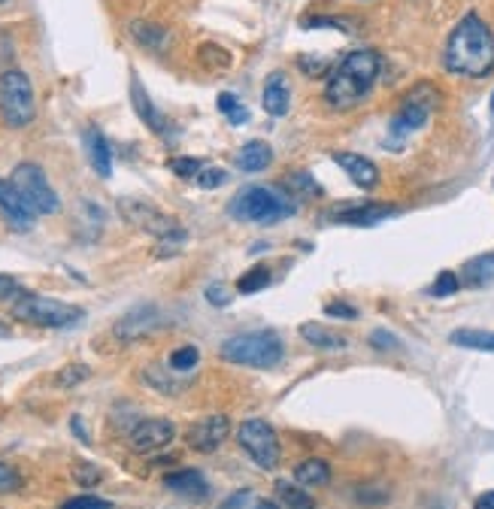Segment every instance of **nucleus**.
I'll return each mask as SVG.
<instances>
[{
	"mask_svg": "<svg viewBox=\"0 0 494 509\" xmlns=\"http://www.w3.org/2000/svg\"><path fill=\"white\" fill-rule=\"evenodd\" d=\"M443 67L467 79H482L494 71V30L476 13H467L452 28L443 49Z\"/></svg>",
	"mask_w": 494,
	"mask_h": 509,
	"instance_id": "obj_1",
	"label": "nucleus"
},
{
	"mask_svg": "<svg viewBox=\"0 0 494 509\" xmlns=\"http://www.w3.org/2000/svg\"><path fill=\"white\" fill-rule=\"evenodd\" d=\"M380 73H382V58L373 49H358L352 55H346L328 76L325 85L328 106H334L339 113L358 106L373 91Z\"/></svg>",
	"mask_w": 494,
	"mask_h": 509,
	"instance_id": "obj_2",
	"label": "nucleus"
},
{
	"mask_svg": "<svg viewBox=\"0 0 494 509\" xmlns=\"http://www.w3.org/2000/svg\"><path fill=\"white\" fill-rule=\"evenodd\" d=\"M228 213L237 221L249 225H276L282 219H291L297 213V200L282 188L273 185H246L228 204Z\"/></svg>",
	"mask_w": 494,
	"mask_h": 509,
	"instance_id": "obj_3",
	"label": "nucleus"
},
{
	"mask_svg": "<svg viewBox=\"0 0 494 509\" xmlns=\"http://www.w3.org/2000/svg\"><path fill=\"white\" fill-rule=\"evenodd\" d=\"M10 313L15 321H21V325L52 328V330H71L85 319L82 306L67 304V300L34 295V291H25V295L10 306Z\"/></svg>",
	"mask_w": 494,
	"mask_h": 509,
	"instance_id": "obj_4",
	"label": "nucleus"
},
{
	"mask_svg": "<svg viewBox=\"0 0 494 509\" xmlns=\"http://www.w3.org/2000/svg\"><path fill=\"white\" fill-rule=\"evenodd\" d=\"M222 358L230 364H243L255 370H270L282 361L285 343L276 330H255V334H237L222 343Z\"/></svg>",
	"mask_w": 494,
	"mask_h": 509,
	"instance_id": "obj_5",
	"label": "nucleus"
},
{
	"mask_svg": "<svg viewBox=\"0 0 494 509\" xmlns=\"http://www.w3.org/2000/svg\"><path fill=\"white\" fill-rule=\"evenodd\" d=\"M437 106H440V91L434 88V85H431V82L413 85V88L404 95V100H400L395 119L389 121V140H385V146L400 149V143H404L413 130L428 125V119L434 115Z\"/></svg>",
	"mask_w": 494,
	"mask_h": 509,
	"instance_id": "obj_6",
	"label": "nucleus"
},
{
	"mask_svg": "<svg viewBox=\"0 0 494 509\" xmlns=\"http://www.w3.org/2000/svg\"><path fill=\"white\" fill-rule=\"evenodd\" d=\"M37 115L34 85L21 71H4L0 73V119L10 128H25Z\"/></svg>",
	"mask_w": 494,
	"mask_h": 509,
	"instance_id": "obj_7",
	"label": "nucleus"
},
{
	"mask_svg": "<svg viewBox=\"0 0 494 509\" xmlns=\"http://www.w3.org/2000/svg\"><path fill=\"white\" fill-rule=\"evenodd\" d=\"M119 213L128 225H134L137 230H143V234L155 237V240H164V243H182L185 240V228L180 225V221L170 219V215H164V213H158L155 206L143 204V200L121 197Z\"/></svg>",
	"mask_w": 494,
	"mask_h": 509,
	"instance_id": "obj_8",
	"label": "nucleus"
},
{
	"mask_svg": "<svg viewBox=\"0 0 494 509\" xmlns=\"http://www.w3.org/2000/svg\"><path fill=\"white\" fill-rule=\"evenodd\" d=\"M10 182L15 185V191H19L34 215H55L61 210V200L55 195V188L49 185V179H46L40 164H30V161L19 164L13 170Z\"/></svg>",
	"mask_w": 494,
	"mask_h": 509,
	"instance_id": "obj_9",
	"label": "nucleus"
},
{
	"mask_svg": "<svg viewBox=\"0 0 494 509\" xmlns=\"http://www.w3.org/2000/svg\"><path fill=\"white\" fill-rule=\"evenodd\" d=\"M237 443H240V449L249 455L261 470L280 467V439H276V430L270 428L267 421L261 419L243 421L240 428H237Z\"/></svg>",
	"mask_w": 494,
	"mask_h": 509,
	"instance_id": "obj_10",
	"label": "nucleus"
},
{
	"mask_svg": "<svg viewBox=\"0 0 494 509\" xmlns=\"http://www.w3.org/2000/svg\"><path fill=\"white\" fill-rule=\"evenodd\" d=\"M164 325V313L158 310L155 304H137L134 310H128L115 321L113 334L121 339V343H134V339H143Z\"/></svg>",
	"mask_w": 494,
	"mask_h": 509,
	"instance_id": "obj_11",
	"label": "nucleus"
},
{
	"mask_svg": "<svg viewBox=\"0 0 494 509\" xmlns=\"http://www.w3.org/2000/svg\"><path fill=\"white\" fill-rule=\"evenodd\" d=\"M230 434V419L228 415H210V419H200L188 428L185 434V443L195 452H215Z\"/></svg>",
	"mask_w": 494,
	"mask_h": 509,
	"instance_id": "obj_12",
	"label": "nucleus"
},
{
	"mask_svg": "<svg viewBox=\"0 0 494 509\" xmlns=\"http://www.w3.org/2000/svg\"><path fill=\"white\" fill-rule=\"evenodd\" d=\"M173 437H176V428L170 419H146L130 430L128 443L137 455H149V452L164 449Z\"/></svg>",
	"mask_w": 494,
	"mask_h": 509,
	"instance_id": "obj_13",
	"label": "nucleus"
},
{
	"mask_svg": "<svg viewBox=\"0 0 494 509\" xmlns=\"http://www.w3.org/2000/svg\"><path fill=\"white\" fill-rule=\"evenodd\" d=\"M395 213H398L395 204H343L331 213V221H337V225H352V228H370V225H380V221H385Z\"/></svg>",
	"mask_w": 494,
	"mask_h": 509,
	"instance_id": "obj_14",
	"label": "nucleus"
},
{
	"mask_svg": "<svg viewBox=\"0 0 494 509\" xmlns=\"http://www.w3.org/2000/svg\"><path fill=\"white\" fill-rule=\"evenodd\" d=\"M0 215L6 219L15 234H28L34 228L37 215L30 213V206L21 200V195L15 191V185L10 179H0Z\"/></svg>",
	"mask_w": 494,
	"mask_h": 509,
	"instance_id": "obj_15",
	"label": "nucleus"
},
{
	"mask_svg": "<svg viewBox=\"0 0 494 509\" xmlns=\"http://www.w3.org/2000/svg\"><path fill=\"white\" fill-rule=\"evenodd\" d=\"M334 161L339 170H346V176L358 185L361 191H373L380 185V167L364 155H355V152H334Z\"/></svg>",
	"mask_w": 494,
	"mask_h": 509,
	"instance_id": "obj_16",
	"label": "nucleus"
},
{
	"mask_svg": "<svg viewBox=\"0 0 494 509\" xmlns=\"http://www.w3.org/2000/svg\"><path fill=\"white\" fill-rule=\"evenodd\" d=\"M164 485L173 495L191 500V504H200V500L210 497V482L204 480L200 470H173V473L164 476Z\"/></svg>",
	"mask_w": 494,
	"mask_h": 509,
	"instance_id": "obj_17",
	"label": "nucleus"
},
{
	"mask_svg": "<svg viewBox=\"0 0 494 509\" xmlns=\"http://www.w3.org/2000/svg\"><path fill=\"white\" fill-rule=\"evenodd\" d=\"M261 100H264V110L273 115V119H282L291 106V88H289V76L282 71L267 73L264 79V91H261Z\"/></svg>",
	"mask_w": 494,
	"mask_h": 509,
	"instance_id": "obj_18",
	"label": "nucleus"
},
{
	"mask_svg": "<svg viewBox=\"0 0 494 509\" xmlns=\"http://www.w3.org/2000/svg\"><path fill=\"white\" fill-rule=\"evenodd\" d=\"M130 104H134V113L140 115L146 128L155 130V134H167V130H170L167 119L155 110V104H152V97L146 95L143 82L137 79V76H130Z\"/></svg>",
	"mask_w": 494,
	"mask_h": 509,
	"instance_id": "obj_19",
	"label": "nucleus"
},
{
	"mask_svg": "<svg viewBox=\"0 0 494 509\" xmlns=\"http://www.w3.org/2000/svg\"><path fill=\"white\" fill-rule=\"evenodd\" d=\"M85 152H88V161H91V167H95V173L100 176V179H110L113 176V149L97 128H85Z\"/></svg>",
	"mask_w": 494,
	"mask_h": 509,
	"instance_id": "obj_20",
	"label": "nucleus"
},
{
	"mask_svg": "<svg viewBox=\"0 0 494 509\" xmlns=\"http://www.w3.org/2000/svg\"><path fill=\"white\" fill-rule=\"evenodd\" d=\"M234 164L240 167L243 173H261V170H267L273 164V149H270V143H264V140H249L240 152H237Z\"/></svg>",
	"mask_w": 494,
	"mask_h": 509,
	"instance_id": "obj_21",
	"label": "nucleus"
},
{
	"mask_svg": "<svg viewBox=\"0 0 494 509\" xmlns=\"http://www.w3.org/2000/svg\"><path fill=\"white\" fill-rule=\"evenodd\" d=\"M494 282V252L476 254L470 258L465 267H461V285H473V288H482V285Z\"/></svg>",
	"mask_w": 494,
	"mask_h": 509,
	"instance_id": "obj_22",
	"label": "nucleus"
},
{
	"mask_svg": "<svg viewBox=\"0 0 494 509\" xmlns=\"http://www.w3.org/2000/svg\"><path fill=\"white\" fill-rule=\"evenodd\" d=\"M130 34H134V40L143 46V49H149V52H167V46H170V37H167V30L164 28H158V25H149V21H134L130 25Z\"/></svg>",
	"mask_w": 494,
	"mask_h": 509,
	"instance_id": "obj_23",
	"label": "nucleus"
},
{
	"mask_svg": "<svg viewBox=\"0 0 494 509\" xmlns=\"http://www.w3.org/2000/svg\"><path fill=\"white\" fill-rule=\"evenodd\" d=\"M282 188L289 191L295 200H313V197H322V185L313 179L306 170H291L289 176L282 179Z\"/></svg>",
	"mask_w": 494,
	"mask_h": 509,
	"instance_id": "obj_24",
	"label": "nucleus"
},
{
	"mask_svg": "<svg viewBox=\"0 0 494 509\" xmlns=\"http://www.w3.org/2000/svg\"><path fill=\"white\" fill-rule=\"evenodd\" d=\"M295 480H297V485H304V488H313V485H328V480H331L328 461H322V458L300 461V464L295 467Z\"/></svg>",
	"mask_w": 494,
	"mask_h": 509,
	"instance_id": "obj_25",
	"label": "nucleus"
},
{
	"mask_svg": "<svg viewBox=\"0 0 494 509\" xmlns=\"http://www.w3.org/2000/svg\"><path fill=\"white\" fill-rule=\"evenodd\" d=\"M300 337H304L310 346H315V349H346V339L343 337L334 334L331 328L315 325V321H306V325L300 328Z\"/></svg>",
	"mask_w": 494,
	"mask_h": 509,
	"instance_id": "obj_26",
	"label": "nucleus"
},
{
	"mask_svg": "<svg viewBox=\"0 0 494 509\" xmlns=\"http://www.w3.org/2000/svg\"><path fill=\"white\" fill-rule=\"evenodd\" d=\"M455 346L473 352H494V334L491 330H476V328H461L449 337Z\"/></svg>",
	"mask_w": 494,
	"mask_h": 509,
	"instance_id": "obj_27",
	"label": "nucleus"
},
{
	"mask_svg": "<svg viewBox=\"0 0 494 509\" xmlns=\"http://www.w3.org/2000/svg\"><path fill=\"white\" fill-rule=\"evenodd\" d=\"M173 373V370H170ZM167 370L161 367H146V376L143 380L152 385V388L164 391V395H176V391H182L185 385H188V380H182V376H170Z\"/></svg>",
	"mask_w": 494,
	"mask_h": 509,
	"instance_id": "obj_28",
	"label": "nucleus"
},
{
	"mask_svg": "<svg viewBox=\"0 0 494 509\" xmlns=\"http://www.w3.org/2000/svg\"><path fill=\"white\" fill-rule=\"evenodd\" d=\"M276 495L282 497V504L289 506V509H315V504H313V497L306 495L304 488H300V485H295V482H276Z\"/></svg>",
	"mask_w": 494,
	"mask_h": 509,
	"instance_id": "obj_29",
	"label": "nucleus"
},
{
	"mask_svg": "<svg viewBox=\"0 0 494 509\" xmlns=\"http://www.w3.org/2000/svg\"><path fill=\"white\" fill-rule=\"evenodd\" d=\"M270 280H273V273H270V267H252V270H246V273L237 280V291L240 295H255V291H261V288H267Z\"/></svg>",
	"mask_w": 494,
	"mask_h": 509,
	"instance_id": "obj_30",
	"label": "nucleus"
},
{
	"mask_svg": "<svg viewBox=\"0 0 494 509\" xmlns=\"http://www.w3.org/2000/svg\"><path fill=\"white\" fill-rule=\"evenodd\" d=\"M197 361H200L197 346H180V349L170 352V370H176V373H191L197 367Z\"/></svg>",
	"mask_w": 494,
	"mask_h": 509,
	"instance_id": "obj_31",
	"label": "nucleus"
},
{
	"mask_svg": "<svg viewBox=\"0 0 494 509\" xmlns=\"http://www.w3.org/2000/svg\"><path fill=\"white\" fill-rule=\"evenodd\" d=\"M458 288H461V276L452 273V270H443V273H440L437 280H434V285L428 288V295L431 297H449Z\"/></svg>",
	"mask_w": 494,
	"mask_h": 509,
	"instance_id": "obj_32",
	"label": "nucleus"
},
{
	"mask_svg": "<svg viewBox=\"0 0 494 509\" xmlns=\"http://www.w3.org/2000/svg\"><path fill=\"white\" fill-rule=\"evenodd\" d=\"M25 285H21L15 276H6V273H0V304H6V306H13L15 300H19L21 295H25Z\"/></svg>",
	"mask_w": 494,
	"mask_h": 509,
	"instance_id": "obj_33",
	"label": "nucleus"
},
{
	"mask_svg": "<svg viewBox=\"0 0 494 509\" xmlns=\"http://www.w3.org/2000/svg\"><path fill=\"white\" fill-rule=\"evenodd\" d=\"M91 376V370H88V364H67L64 370H61L58 373V385L61 388H73V385H80V382H85Z\"/></svg>",
	"mask_w": 494,
	"mask_h": 509,
	"instance_id": "obj_34",
	"label": "nucleus"
},
{
	"mask_svg": "<svg viewBox=\"0 0 494 509\" xmlns=\"http://www.w3.org/2000/svg\"><path fill=\"white\" fill-rule=\"evenodd\" d=\"M355 500L364 506H380L389 500V491L380 488V485H358V488H355Z\"/></svg>",
	"mask_w": 494,
	"mask_h": 509,
	"instance_id": "obj_35",
	"label": "nucleus"
},
{
	"mask_svg": "<svg viewBox=\"0 0 494 509\" xmlns=\"http://www.w3.org/2000/svg\"><path fill=\"white\" fill-rule=\"evenodd\" d=\"M61 509H113V504L104 497H95V495H80V497L64 500Z\"/></svg>",
	"mask_w": 494,
	"mask_h": 509,
	"instance_id": "obj_36",
	"label": "nucleus"
},
{
	"mask_svg": "<svg viewBox=\"0 0 494 509\" xmlns=\"http://www.w3.org/2000/svg\"><path fill=\"white\" fill-rule=\"evenodd\" d=\"M19 488H21V473L6 464V461H0V495H10V491Z\"/></svg>",
	"mask_w": 494,
	"mask_h": 509,
	"instance_id": "obj_37",
	"label": "nucleus"
},
{
	"mask_svg": "<svg viewBox=\"0 0 494 509\" xmlns=\"http://www.w3.org/2000/svg\"><path fill=\"white\" fill-rule=\"evenodd\" d=\"M200 188H219V185H225L228 182V173L222 167H204L200 173L195 176Z\"/></svg>",
	"mask_w": 494,
	"mask_h": 509,
	"instance_id": "obj_38",
	"label": "nucleus"
},
{
	"mask_svg": "<svg viewBox=\"0 0 494 509\" xmlns=\"http://www.w3.org/2000/svg\"><path fill=\"white\" fill-rule=\"evenodd\" d=\"M176 176H182V179H191V176H197L204 164H200V158H173V164H170Z\"/></svg>",
	"mask_w": 494,
	"mask_h": 509,
	"instance_id": "obj_39",
	"label": "nucleus"
},
{
	"mask_svg": "<svg viewBox=\"0 0 494 509\" xmlns=\"http://www.w3.org/2000/svg\"><path fill=\"white\" fill-rule=\"evenodd\" d=\"M370 346L380 352H395L400 349V339L395 334H389V330H373V334H370Z\"/></svg>",
	"mask_w": 494,
	"mask_h": 509,
	"instance_id": "obj_40",
	"label": "nucleus"
},
{
	"mask_svg": "<svg viewBox=\"0 0 494 509\" xmlns=\"http://www.w3.org/2000/svg\"><path fill=\"white\" fill-rule=\"evenodd\" d=\"M204 297L210 300L213 306H228L230 304V291H228V285H222V282H213V285H206V291H204Z\"/></svg>",
	"mask_w": 494,
	"mask_h": 509,
	"instance_id": "obj_41",
	"label": "nucleus"
},
{
	"mask_svg": "<svg viewBox=\"0 0 494 509\" xmlns=\"http://www.w3.org/2000/svg\"><path fill=\"white\" fill-rule=\"evenodd\" d=\"M325 315H331V319H358V310L343 304V300H331V304H325Z\"/></svg>",
	"mask_w": 494,
	"mask_h": 509,
	"instance_id": "obj_42",
	"label": "nucleus"
},
{
	"mask_svg": "<svg viewBox=\"0 0 494 509\" xmlns=\"http://www.w3.org/2000/svg\"><path fill=\"white\" fill-rule=\"evenodd\" d=\"M73 480L80 482V485H97L100 480H104V476H100V470L95 464H76Z\"/></svg>",
	"mask_w": 494,
	"mask_h": 509,
	"instance_id": "obj_43",
	"label": "nucleus"
},
{
	"mask_svg": "<svg viewBox=\"0 0 494 509\" xmlns=\"http://www.w3.org/2000/svg\"><path fill=\"white\" fill-rule=\"evenodd\" d=\"M300 28H337V30H349V25L339 19H304Z\"/></svg>",
	"mask_w": 494,
	"mask_h": 509,
	"instance_id": "obj_44",
	"label": "nucleus"
},
{
	"mask_svg": "<svg viewBox=\"0 0 494 509\" xmlns=\"http://www.w3.org/2000/svg\"><path fill=\"white\" fill-rule=\"evenodd\" d=\"M249 497H252V491H249V488H240V491H237V495H230L219 509H246V504H249Z\"/></svg>",
	"mask_w": 494,
	"mask_h": 509,
	"instance_id": "obj_45",
	"label": "nucleus"
},
{
	"mask_svg": "<svg viewBox=\"0 0 494 509\" xmlns=\"http://www.w3.org/2000/svg\"><path fill=\"white\" fill-rule=\"evenodd\" d=\"M237 106H240V100H237L234 95H228V91H225V95H219V110L225 113V115H230V113H234Z\"/></svg>",
	"mask_w": 494,
	"mask_h": 509,
	"instance_id": "obj_46",
	"label": "nucleus"
},
{
	"mask_svg": "<svg viewBox=\"0 0 494 509\" xmlns=\"http://www.w3.org/2000/svg\"><path fill=\"white\" fill-rule=\"evenodd\" d=\"M10 58H13V43H10V37L0 30V64H6Z\"/></svg>",
	"mask_w": 494,
	"mask_h": 509,
	"instance_id": "obj_47",
	"label": "nucleus"
},
{
	"mask_svg": "<svg viewBox=\"0 0 494 509\" xmlns=\"http://www.w3.org/2000/svg\"><path fill=\"white\" fill-rule=\"evenodd\" d=\"M473 509H494V491H482V495L476 497Z\"/></svg>",
	"mask_w": 494,
	"mask_h": 509,
	"instance_id": "obj_48",
	"label": "nucleus"
},
{
	"mask_svg": "<svg viewBox=\"0 0 494 509\" xmlns=\"http://www.w3.org/2000/svg\"><path fill=\"white\" fill-rule=\"evenodd\" d=\"M71 428H73V434L82 439V443H88V434H85V428H82V419H80V415H73V419H71Z\"/></svg>",
	"mask_w": 494,
	"mask_h": 509,
	"instance_id": "obj_49",
	"label": "nucleus"
},
{
	"mask_svg": "<svg viewBox=\"0 0 494 509\" xmlns=\"http://www.w3.org/2000/svg\"><path fill=\"white\" fill-rule=\"evenodd\" d=\"M252 509H280V506H276L273 500H258V504H255Z\"/></svg>",
	"mask_w": 494,
	"mask_h": 509,
	"instance_id": "obj_50",
	"label": "nucleus"
},
{
	"mask_svg": "<svg viewBox=\"0 0 494 509\" xmlns=\"http://www.w3.org/2000/svg\"><path fill=\"white\" fill-rule=\"evenodd\" d=\"M6 337H10V328H6L4 321H0V339H6Z\"/></svg>",
	"mask_w": 494,
	"mask_h": 509,
	"instance_id": "obj_51",
	"label": "nucleus"
},
{
	"mask_svg": "<svg viewBox=\"0 0 494 509\" xmlns=\"http://www.w3.org/2000/svg\"><path fill=\"white\" fill-rule=\"evenodd\" d=\"M491 115H494V95H491Z\"/></svg>",
	"mask_w": 494,
	"mask_h": 509,
	"instance_id": "obj_52",
	"label": "nucleus"
},
{
	"mask_svg": "<svg viewBox=\"0 0 494 509\" xmlns=\"http://www.w3.org/2000/svg\"><path fill=\"white\" fill-rule=\"evenodd\" d=\"M0 4H6V0H0Z\"/></svg>",
	"mask_w": 494,
	"mask_h": 509,
	"instance_id": "obj_53",
	"label": "nucleus"
}]
</instances>
